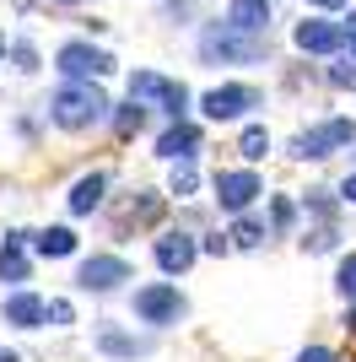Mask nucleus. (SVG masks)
<instances>
[{
  "mask_svg": "<svg viewBox=\"0 0 356 362\" xmlns=\"http://www.w3.org/2000/svg\"><path fill=\"white\" fill-rule=\"evenodd\" d=\"M108 114V98L92 81H65V87L54 92V124L59 130H87V124H97Z\"/></svg>",
  "mask_w": 356,
  "mask_h": 362,
  "instance_id": "f257e3e1",
  "label": "nucleus"
},
{
  "mask_svg": "<svg viewBox=\"0 0 356 362\" xmlns=\"http://www.w3.org/2000/svg\"><path fill=\"white\" fill-rule=\"evenodd\" d=\"M356 141V124L351 119H324V124H313V130H302V136L292 141L297 157H329V151H340Z\"/></svg>",
  "mask_w": 356,
  "mask_h": 362,
  "instance_id": "f03ea898",
  "label": "nucleus"
},
{
  "mask_svg": "<svg viewBox=\"0 0 356 362\" xmlns=\"http://www.w3.org/2000/svg\"><path fill=\"white\" fill-rule=\"evenodd\" d=\"M135 314L146 319V325H178V314H184V292L167 287V281L141 287V292H135Z\"/></svg>",
  "mask_w": 356,
  "mask_h": 362,
  "instance_id": "7ed1b4c3",
  "label": "nucleus"
},
{
  "mask_svg": "<svg viewBox=\"0 0 356 362\" xmlns=\"http://www.w3.org/2000/svg\"><path fill=\"white\" fill-rule=\"evenodd\" d=\"M130 98H157V103H167L173 119H184V108H189L184 81H167V76H157V71H135L130 76Z\"/></svg>",
  "mask_w": 356,
  "mask_h": 362,
  "instance_id": "20e7f679",
  "label": "nucleus"
},
{
  "mask_svg": "<svg viewBox=\"0 0 356 362\" xmlns=\"http://www.w3.org/2000/svg\"><path fill=\"white\" fill-rule=\"evenodd\" d=\"M254 195H259V173L254 168H232V173H216V200H222V211H249Z\"/></svg>",
  "mask_w": 356,
  "mask_h": 362,
  "instance_id": "39448f33",
  "label": "nucleus"
},
{
  "mask_svg": "<svg viewBox=\"0 0 356 362\" xmlns=\"http://www.w3.org/2000/svg\"><path fill=\"white\" fill-rule=\"evenodd\" d=\"M87 292H114L119 281H130V259H119V255H92L81 259V276H76Z\"/></svg>",
  "mask_w": 356,
  "mask_h": 362,
  "instance_id": "423d86ee",
  "label": "nucleus"
},
{
  "mask_svg": "<svg viewBox=\"0 0 356 362\" xmlns=\"http://www.w3.org/2000/svg\"><path fill=\"white\" fill-rule=\"evenodd\" d=\"M200 108H206L210 119H237V114L259 108V92L254 87H210L206 98H200Z\"/></svg>",
  "mask_w": 356,
  "mask_h": 362,
  "instance_id": "0eeeda50",
  "label": "nucleus"
},
{
  "mask_svg": "<svg viewBox=\"0 0 356 362\" xmlns=\"http://www.w3.org/2000/svg\"><path fill=\"white\" fill-rule=\"evenodd\" d=\"M59 71L71 76V81H87V76H108L114 60H108L103 49H92V44H65L59 49Z\"/></svg>",
  "mask_w": 356,
  "mask_h": 362,
  "instance_id": "6e6552de",
  "label": "nucleus"
},
{
  "mask_svg": "<svg viewBox=\"0 0 356 362\" xmlns=\"http://www.w3.org/2000/svg\"><path fill=\"white\" fill-rule=\"evenodd\" d=\"M194 259H200V243H194L189 233H162V238H157V265H162L167 276H184Z\"/></svg>",
  "mask_w": 356,
  "mask_h": 362,
  "instance_id": "1a4fd4ad",
  "label": "nucleus"
},
{
  "mask_svg": "<svg viewBox=\"0 0 356 362\" xmlns=\"http://www.w3.org/2000/svg\"><path fill=\"white\" fill-rule=\"evenodd\" d=\"M345 44V28L335 22H297V49L302 54H335Z\"/></svg>",
  "mask_w": 356,
  "mask_h": 362,
  "instance_id": "9d476101",
  "label": "nucleus"
},
{
  "mask_svg": "<svg viewBox=\"0 0 356 362\" xmlns=\"http://www.w3.org/2000/svg\"><path fill=\"white\" fill-rule=\"evenodd\" d=\"M6 325H16V330H38V325H49V303L32 298V292H11V298H6Z\"/></svg>",
  "mask_w": 356,
  "mask_h": 362,
  "instance_id": "9b49d317",
  "label": "nucleus"
},
{
  "mask_svg": "<svg viewBox=\"0 0 356 362\" xmlns=\"http://www.w3.org/2000/svg\"><path fill=\"white\" fill-rule=\"evenodd\" d=\"M206 54H232V60H259V54H265V44H259V38H237V28H227V33H210V38H206Z\"/></svg>",
  "mask_w": 356,
  "mask_h": 362,
  "instance_id": "f8f14e48",
  "label": "nucleus"
},
{
  "mask_svg": "<svg viewBox=\"0 0 356 362\" xmlns=\"http://www.w3.org/2000/svg\"><path fill=\"white\" fill-rule=\"evenodd\" d=\"M194 146H200V130H194L189 119H178L173 130H162V141H157V151H162L167 163H189Z\"/></svg>",
  "mask_w": 356,
  "mask_h": 362,
  "instance_id": "ddd939ff",
  "label": "nucleus"
},
{
  "mask_svg": "<svg viewBox=\"0 0 356 362\" xmlns=\"http://www.w3.org/2000/svg\"><path fill=\"white\" fill-rule=\"evenodd\" d=\"M270 22V0H232L227 6V28H237V33H259Z\"/></svg>",
  "mask_w": 356,
  "mask_h": 362,
  "instance_id": "4468645a",
  "label": "nucleus"
},
{
  "mask_svg": "<svg viewBox=\"0 0 356 362\" xmlns=\"http://www.w3.org/2000/svg\"><path fill=\"white\" fill-rule=\"evenodd\" d=\"M0 281H28V255H22V233H6V243H0Z\"/></svg>",
  "mask_w": 356,
  "mask_h": 362,
  "instance_id": "2eb2a0df",
  "label": "nucleus"
},
{
  "mask_svg": "<svg viewBox=\"0 0 356 362\" xmlns=\"http://www.w3.org/2000/svg\"><path fill=\"white\" fill-rule=\"evenodd\" d=\"M103 189H108L103 173H87V179H76V189H71V211H76V216H87L92 206L103 200Z\"/></svg>",
  "mask_w": 356,
  "mask_h": 362,
  "instance_id": "dca6fc26",
  "label": "nucleus"
},
{
  "mask_svg": "<svg viewBox=\"0 0 356 362\" xmlns=\"http://www.w3.org/2000/svg\"><path fill=\"white\" fill-rule=\"evenodd\" d=\"M38 255H49V259L76 255V233L71 227H44V233H38Z\"/></svg>",
  "mask_w": 356,
  "mask_h": 362,
  "instance_id": "f3484780",
  "label": "nucleus"
},
{
  "mask_svg": "<svg viewBox=\"0 0 356 362\" xmlns=\"http://www.w3.org/2000/svg\"><path fill=\"white\" fill-rule=\"evenodd\" d=\"M237 151H243L249 163H259V157L270 151V136H265V124H249V130L237 136Z\"/></svg>",
  "mask_w": 356,
  "mask_h": 362,
  "instance_id": "a211bd4d",
  "label": "nucleus"
},
{
  "mask_svg": "<svg viewBox=\"0 0 356 362\" xmlns=\"http://www.w3.org/2000/svg\"><path fill=\"white\" fill-rule=\"evenodd\" d=\"M227 238H232L237 249H254V243H265V222H254V216H237Z\"/></svg>",
  "mask_w": 356,
  "mask_h": 362,
  "instance_id": "6ab92c4d",
  "label": "nucleus"
},
{
  "mask_svg": "<svg viewBox=\"0 0 356 362\" xmlns=\"http://www.w3.org/2000/svg\"><path fill=\"white\" fill-rule=\"evenodd\" d=\"M114 124H119V136H135L141 124H146V108H141V98H130V103L114 114Z\"/></svg>",
  "mask_w": 356,
  "mask_h": 362,
  "instance_id": "aec40b11",
  "label": "nucleus"
},
{
  "mask_svg": "<svg viewBox=\"0 0 356 362\" xmlns=\"http://www.w3.org/2000/svg\"><path fill=\"white\" fill-rule=\"evenodd\" d=\"M335 287H340V292H345V298H351V303H356V249H351V255H345V259H340V271H335Z\"/></svg>",
  "mask_w": 356,
  "mask_h": 362,
  "instance_id": "412c9836",
  "label": "nucleus"
},
{
  "mask_svg": "<svg viewBox=\"0 0 356 362\" xmlns=\"http://www.w3.org/2000/svg\"><path fill=\"white\" fill-rule=\"evenodd\" d=\"M194 184H200V179H194V168H189V163H178V168H173V195H178V200L194 195Z\"/></svg>",
  "mask_w": 356,
  "mask_h": 362,
  "instance_id": "4be33fe9",
  "label": "nucleus"
},
{
  "mask_svg": "<svg viewBox=\"0 0 356 362\" xmlns=\"http://www.w3.org/2000/svg\"><path fill=\"white\" fill-rule=\"evenodd\" d=\"M329 81H335V87H356V60H340V65H329Z\"/></svg>",
  "mask_w": 356,
  "mask_h": 362,
  "instance_id": "5701e85b",
  "label": "nucleus"
},
{
  "mask_svg": "<svg viewBox=\"0 0 356 362\" xmlns=\"http://www.w3.org/2000/svg\"><path fill=\"white\" fill-rule=\"evenodd\" d=\"M297 362H340V357H335V351H329V346H308V351H302V357H297Z\"/></svg>",
  "mask_w": 356,
  "mask_h": 362,
  "instance_id": "b1692460",
  "label": "nucleus"
},
{
  "mask_svg": "<svg viewBox=\"0 0 356 362\" xmlns=\"http://www.w3.org/2000/svg\"><path fill=\"white\" fill-rule=\"evenodd\" d=\"M49 319H54V325H71V303L54 298V303H49Z\"/></svg>",
  "mask_w": 356,
  "mask_h": 362,
  "instance_id": "393cba45",
  "label": "nucleus"
},
{
  "mask_svg": "<svg viewBox=\"0 0 356 362\" xmlns=\"http://www.w3.org/2000/svg\"><path fill=\"white\" fill-rule=\"evenodd\" d=\"M270 216H275V227H292V200H275V206H270Z\"/></svg>",
  "mask_w": 356,
  "mask_h": 362,
  "instance_id": "a878e982",
  "label": "nucleus"
},
{
  "mask_svg": "<svg viewBox=\"0 0 356 362\" xmlns=\"http://www.w3.org/2000/svg\"><path fill=\"white\" fill-rule=\"evenodd\" d=\"M227 249H232V238H227V233H216V238H206V255H227Z\"/></svg>",
  "mask_w": 356,
  "mask_h": 362,
  "instance_id": "bb28decb",
  "label": "nucleus"
},
{
  "mask_svg": "<svg viewBox=\"0 0 356 362\" xmlns=\"http://www.w3.org/2000/svg\"><path fill=\"white\" fill-rule=\"evenodd\" d=\"M340 195H345V200L356 206V179H345V184H340Z\"/></svg>",
  "mask_w": 356,
  "mask_h": 362,
  "instance_id": "cd10ccee",
  "label": "nucleus"
},
{
  "mask_svg": "<svg viewBox=\"0 0 356 362\" xmlns=\"http://www.w3.org/2000/svg\"><path fill=\"white\" fill-rule=\"evenodd\" d=\"M345 38H351V44H356V11L345 16Z\"/></svg>",
  "mask_w": 356,
  "mask_h": 362,
  "instance_id": "c85d7f7f",
  "label": "nucleus"
},
{
  "mask_svg": "<svg viewBox=\"0 0 356 362\" xmlns=\"http://www.w3.org/2000/svg\"><path fill=\"white\" fill-rule=\"evenodd\" d=\"M345 330H351V335H356V308H351V314H345Z\"/></svg>",
  "mask_w": 356,
  "mask_h": 362,
  "instance_id": "c756f323",
  "label": "nucleus"
},
{
  "mask_svg": "<svg viewBox=\"0 0 356 362\" xmlns=\"http://www.w3.org/2000/svg\"><path fill=\"white\" fill-rule=\"evenodd\" d=\"M313 6H324V11H329V6H345V0H313Z\"/></svg>",
  "mask_w": 356,
  "mask_h": 362,
  "instance_id": "7c9ffc66",
  "label": "nucleus"
},
{
  "mask_svg": "<svg viewBox=\"0 0 356 362\" xmlns=\"http://www.w3.org/2000/svg\"><path fill=\"white\" fill-rule=\"evenodd\" d=\"M0 362H16V351H6V346H0Z\"/></svg>",
  "mask_w": 356,
  "mask_h": 362,
  "instance_id": "2f4dec72",
  "label": "nucleus"
},
{
  "mask_svg": "<svg viewBox=\"0 0 356 362\" xmlns=\"http://www.w3.org/2000/svg\"><path fill=\"white\" fill-rule=\"evenodd\" d=\"M0 49H6V33H0Z\"/></svg>",
  "mask_w": 356,
  "mask_h": 362,
  "instance_id": "473e14b6",
  "label": "nucleus"
},
{
  "mask_svg": "<svg viewBox=\"0 0 356 362\" xmlns=\"http://www.w3.org/2000/svg\"><path fill=\"white\" fill-rule=\"evenodd\" d=\"M351 60H356V54H351Z\"/></svg>",
  "mask_w": 356,
  "mask_h": 362,
  "instance_id": "72a5a7b5",
  "label": "nucleus"
}]
</instances>
